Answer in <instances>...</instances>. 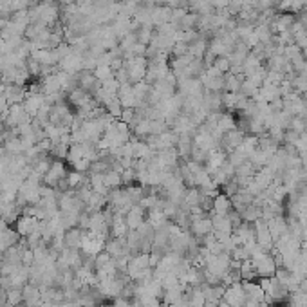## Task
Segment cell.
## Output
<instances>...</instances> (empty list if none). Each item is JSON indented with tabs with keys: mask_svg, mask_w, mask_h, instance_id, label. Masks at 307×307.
Listing matches in <instances>:
<instances>
[{
	"mask_svg": "<svg viewBox=\"0 0 307 307\" xmlns=\"http://www.w3.org/2000/svg\"><path fill=\"white\" fill-rule=\"evenodd\" d=\"M303 118H305V119H307V108H305V112H303Z\"/></svg>",
	"mask_w": 307,
	"mask_h": 307,
	"instance_id": "8d00e7d4",
	"label": "cell"
},
{
	"mask_svg": "<svg viewBox=\"0 0 307 307\" xmlns=\"http://www.w3.org/2000/svg\"><path fill=\"white\" fill-rule=\"evenodd\" d=\"M73 170H76V172H81V173H85V172H89V168H91V161L89 159H80V161H76V163H73Z\"/></svg>",
	"mask_w": 307,
	"mask_h": 307,
	"instance_id": "d6a6232c",
	"label": "cell"
},
{
	"mask_svg": "<svg viewBox=\"0 0 307 307\" xmlns=\"http://www.w3.org/2000/svg\"><path fill=\"white\" fill-rule=\"evenodd\" d=\"M300 163H302V168H307V152H298Z\"/></svg>",
	"mask_w": 307,
	"mask_h": 307,
	"instance_id": "e575fe53",
	"label": "cell"
},
{
	"mask_svg": "<svg viewBox=\"0 0 307 307\" xmlns=\"http://www.w3.org/2000/svg\"><path fill=\"white\" fill-rule=\"evenodd\" d=\"M60 69L65 71V73H69V74L81 73V71L85 69V67H83V54L73 51L69 56H65L63 60L60 61Z\"/></svg>",
	"mask_w": 307,
	"mask_h": 307,
	"instance_id": "8992f818",
	"label": "cell"
},
{
	"mask_svg": "<svg viewBox=\"0 0 307 307\" xmlns=\"http://www.w3.org/2000/svg\"><path fill=\"white\" fill-rule=\"evenodd\" d=\"M43 103H46L43 94H29V92H27V96H26V100H24L22 107H24V111L31 116V118H35L36 112L43 107Z\"/></svg>",
	"mask_w": 307,
	"mask_h": 307,
	"instance_id": "5bb4252c",
	"label": "cell"
},
{
	"mask_svg": "<svg viewBox=\"0 0 307 307\" xmlns=\"http://www.w3.org/2000/svg\"><path fill=\"white\" fill-rule=\"evenodd\" d=\"M114 258H112V255L108 253V251H100V253L94 257V269H101L105 268V266L108 264V262H112Z\"/></svg>",
	"mask_w": 307,
	"mask_h": 307,
	"instance_id": "f1b7e54d",
	"label": "cell"
},
{
	"mask_svg": "<svg viewBox=\"0 0 307 307\" xmlns=\"http://www.w3.org/2000/svg\"><path fill=\"white\" fill-rule=\"evenodd\" d=\"M302 56H303V60L307 61V47H305V49H302Z\"/></svg>",
	"mask_w": 307,
	"mask_h": 307,
	"instance_id": "d590c367",
	"label": "cell"
},
{
	"mask_svg": "<svg viewBox=\"0 0 307 307\" xmlns=\"http://www.w3.org/2000/svg\"><path fill=\"white\" fill-rule=\"evenodd\" d=\"M67 165L63 163V159H53V165H51L49 172L43 176V184L51 186V188H56V184L60 183L61 179L67 177Z\"/></svg>",
	"mask_w": 307,
	"mask_h": 307,
	"instance_id": "6da1fadb",
	"label": "cell"
},
{
	"mask_svg": "<svg viewBox=\"0 0 307 307\" xmlns=\"http://www.w3.org/2000/svg\"><path fill=\"white\" fill-rule=\"evenodd\" d=\"M213 213L217 215H228L231 210H233V204H231V199L226 195V193L219 192L217 197H213Z\"/></svg>",
	"mask_w": 307,
	"mask_h": 307,
	"instance_id": "2e32d148",
	"label": "cell"
},
{
	"mask_svg": "<svg viewBox=\"0 0 307 307\" xmlns=\"http://www.w3.org/2000/svg\"><path fill=\"white\" fill-rule=\"evenodd\" d=\"M125 221H127V226L128 230H139L143 224L146 223V217H145V210H143L139 204L132 206V210L125 215Z\"/></svg>",
	"mask_w": 307,
	"mask_h": 307,
	"instance_id": "4fadbf2b",
	"label": "cell"
},
{
	"mask_svg": "<svg viewBox=\"0 0 307 307\" xmlns=\"http://www.w3.org/2000/svg\"><path fill=\"white\" fill-rule=\"evenodd\" d=\"M0 276H2V275H0Z\"/></svg>",
	"mask_w": 307,
	"mask_h": 307,
	"instance_id": "74e56055",
	"label": "cell"
},
{
	"mask_svg": "<svg viewBox=\"0 0 307 307\" xmlns=\"http://www.w3.org/2000/svg\"><path fill=\"white\" fill-rule=\"evenodd\" d=\"M213 67L221 71L223 74H228L231 71V63H230V58L228 56H217L213 61Z\"/></svg>",
	"mask_w": 307,
	"mask_h": 307,
	"instance_id": "f546056e",
	"label": "cell"
},
{
	"mask_svg": "<svg viewBox=\"0 0 307 307\" xmlns=\"http://www.w3.org/2000/svg\"><path fill=\"white\" fill-rule=\"evenodd\" d=\"M27 96V89L22 87V85H15V83H8L4 89V98L8 101V105H20L24 103Z\"/></svg>",
	"mask_w": 307,
	"mask_h": 307,
	"instance_id": "ba28073f",
	"label": "cell"
},
{
	"mask_svg": "<svg viewBox=\"0 0 307 307\" xmlns=\"http://www.w3.org/2000/svg\"><path fill=\"white\" fill-rule=\"evenodd\" d=\"M36 228H38V219H36V217H33V215L22 213L18 219L15 221V231L22 238L29 237V235L33 233Z\"/></svg>",
	"mask_w": 307,
	"mask_h": 307,
	"instance_id": "5b68a950",
	"label": "cell"
},
{
	"mask_svg": "<svg viewBox=\"0 0 307 307\" xmlns=\"http://www.w3.org/2000/svg\"><path fill=\"white\" fill-rule=\"evenodd\" d=\"M22 293H24V303H26V307H38L40 303H42V291H40V286L27 282V284L22 288Z\"/></svg>",
	"mask_w": 307,
	"mask_h": 307,
	"instance_id": "9c48e42d",
	"label": "cell"
},
{
	"mask_svg": "<svg viewBox=\"0 0 307 307\" xmlns=\"http://www.w3.org/2000/svg\"><path fill=\"white\" fill-rule=\"evenodd\" d=\"M190 235L195 238H203L206 235H211L213 233V224H211V219L208 215L204 217H195L192 219V224H190Z\"/></svg>",
	"mask_w": 307,
	"mask_h": 307,
	"instance_id": "277c9868",
	"label": "cell"
},
{
	"mask_svg": "<svg viewBox=\"0 0 307 307\" xmlns=\"http://www.w3.org/2000/svg\"><path fill=\"white\" fill-rule=\"evenodd\" d=\"M20 238H22V237H20L15 230H11V228L4 230L2 233H0V253H4L8 248H11V246L18 244Z\"/></svg>",
	"mask_w": 307,
	"mask_h": 307,
	"instance_id": "e0dca14e",
	"label": "cell"
},
{
	"mask_svg": "<svg viewBox=\"0 0 307 307\" xmlns=\"http://www.w3.org/2000/svg\"><path fill=\"white\" fill-rule=\"evenodd\" d=\"M242 80H244L242 74H233V73L224 74V92H238L240 91Z\"/></svg>",
	"mask_w": 307,
	"mask_h": 307,
	"instance_id": "d6986e66",
	"label": "cell"
},
{
	"mask_svg": "<svg viewBox=\"0 0 307 307\" xmlns=\"http://www.w3.org/2000/svg\"><path fill=\"white\" fill-rule=\"evenodd\" d=\"M255 269H257L258 278H269V276H275L276 271V264L275 258H273L271 253H266L264 257H260L258 260H253Z\"/></svg>",
	"mask_w": 307,
	"mask_h": 307,
	"instance_id": "52a82bcc",
	"label": "cell"
},
{
	"mask_svg": "<svg viewBox=\"0 0 307 307\" xmlns=\"http://www.w3.org/2000/svg\"><path fill=\"white\" fill-rule=\"evenodd\" d=\"M6 302L11 303V305L18 307L24 303V293H22V288H11L6 291Z\"/></svg>",
	"mask_w": 307,
	"mask_h": 307,
	"instance_id": "cb8c5ba5",
	"label": "cell"
},
{
	"mask_svg": "<svg viewBox=\"0 0 307 307\" xmlns=\"http://www.w3.org/2000/svg\"><path fill=\"white\" fill-rule=\"evenodd\" d=\"M223 300L226 303H230V307H244L248 298H246V291L242 288V282H237V284L224 289Z\"/></svg>",
	"mask_w": 307,
	"mask_h": 307,
	"instance_id": "7a4b0ae2",
	"label": "cell"
},
{
	"mask_svg": "<svg viewBox=\"0 0 307 307\" xmlns=\"http://www.w3.org/2000/svg\"><path fill=\"white\" fill-rule=\"evenodd\" d=\"M217 128L221 132H228V130H233L237 128V119L231 116V112H221V118H219V123H217Z\"/></svg>",
	"mask_w": 307,
	"mask_h": 307,
	"instance_id": "44dd1931",
	"label": "cell"
},
{
	"mask_svg": "<svg viewBox=\"0 0 307 307\" xmlns=\"http://www.w3.org/2000/svg\"><path fill=\"white\" fill-rule=\"evenodd\" d=\"M101 87H103L107 92H111V94H118V91H119V81L116 80V78H108V80L101 81Z\"/></svg>",
	"mask_w": 307,
	"mask_h": 307,
	"instance_id": "4dcf8cb0",
	"label": "cell"
},
{
	"mask_svg": "<svg viewBox=\"0 0 307 307\" xmlns=\"http://www.w3.org/2000/svg\"><path fill=\"white\" fill-rule=\"evenodd\" d=\"M85 173L81 172H76V170H71L69 173H67V183H69V188L71 190H78L81 186V184L85 183Z\"/></svg>",
	"mask_w": 307,
	"mask_h": 307,
	"instance_id": "d4e9b609",
	"label": "cell"
},
{
	"mask_svg": "<svg viewBox=\"0 0 307 307\" xmlns=\"http://www.w3.org/2000/svg\"><path fill=\"white\" fill-rule=\"evenodd\" d=\"M240 278L242 280H255V278H258L257 269H255V264L251 258L240 262Z\"/></svg>",
	"mask_w": 307,
	"mask_h": 307,
	"instance_id": "7402d4cb",
	"label": "cell"
},
{
	"mask_svg": "<svg viewBox=\"0 0 307 307\" xmlns=\"http://www.w3.org/2000/svg\"><path fill=\"white\" fill-rule=\"evenodd\" d=\"M128 231H130V230H128V226H127L125 215L114 211V215H112V221H111V237L125 238L128 235Z\"/></svg>",
	"mask_w": 307,
	"mask_h": 307,
	"instance_id": "8fae6325",
	"label": "cell"
},
{
	"mask_svg": "<svg viewBox=\"0 0 307 307\" xmlns=\"http://www.w3.org/2000/svg\"><path fill=\"white\" fill-rule=\"evenodd\" d=\"M268 228H269V233H271L273 240H278L282 235H286L289 231V226H288V219H284V215H276L273 219H269L268 223Z\"/></svg>",
	"mask_w": 307,
	"mask_h": 307,
	"instance_id": "30bf717a",
	"label": "cell"
},
{
	"mask_svg": "<svg viewBox=\"0 0 307 307\" xmlns=\"http://www.w3.org/2000/svg\"><path fill=\"white\" fill-rule=\"evenodd\" d=\"M85 231H87V230H81V228H78V226L71 228V230H65V235H63V240H65V248L80 250Z\"/></svg>",
	"mask_w": 307,
	"mask_h": 307,
	"instance_id": "9a60e30c",
	"label": "cell"
},
{
	"mask_svg": "<svg viewBox=\"0 0 307 307\" xmlns=\"http://www.w3.org/2000/svg\"><path fill=\"white\" fill-rule=\"evenodd\" d=\"M22 264L31 268V266L35 264V251L31 250V248H24L22 251Z\"/></svg>",
	"mask_w": 307,
	"mask_h": 307,
	"instance_id": "1f68e13d",
	"label": "cell"
},
{
	"mask_svg": "<svg viewBox=\"0 0 307 307\" xmlns=\"http://www.w3.org/2000/svg\"><path fill=\"white\" fill-rule=\"evenodd\" d=\"M242 288L246 291V298L248 302H253V303H262L264 302V291H262L260 284L255 280H242Z\"/></svg>",
	"mask_w": 307,
	"mask_h": 307,
	"instance_id": "7c38bea8",
	"label": "cell"
},
{
	"mask_svg": "<svg viewBox=\"0 0 307 307\" xmlns=\"http://www.w3.org/2000/svg\"><path fill=\"white\" fill-rule=\"evenodd\" d=\"M139 303H141V307H163L159 298H154V296H146V298L139 300Z\"/></svg>",
	"mask_w": 307,
	"mask_h": 307,
	"instance_id": "836d02e7",
	"label": "cell"
},
{
	"mask_svg": "<svg viewBox=\"0 0 307 307\" xmlns=\"http://www.w3.org/2000/svg\"><path fill=\"white\" fill-rule=\"evenodd\" d=\"M85 143H71L69 145V152H67V163L73 165V163L80 161V159L85 158Z\"/></svg>",
	"mask_w": 307,
	"mask_h": 307,
	"instance_id": "ffe728a7",
	"label": "cell"
},
{
	"mask_svg": "<svg viewBox=\"0 0 307 307\" xmlns=\"http://www.w3.org/2000/svg\"><path fill=\"white\" fill-rule=\"evenodd\" d=\"M244 132L238 130V128H233V130H228L223 134V138H221L219 141V148L224 150L226 154H230L231 150L238 148V146L242 145V139H244Z\"/></svg>",
	"mask_w": 307,
	"mask_h": 307,
	"instance_id": "3957f363",
	"label": "cell"
},
{
	"mask_svg": "<svg viewBox=\"0 0 307 307\" xmlns=\"http://www.w3.org/2000/svg\"><path fill=\"white\" fill-rule=\"evenodd\" d=\"M98 81H105L108 78H114V71L111 69V65H96V69L92 71Z\"/></svg>",
	"mask_w": 307,
	"mask_h": 307,
	"instance_id": "4316f807",
	"label": "cell"
},
{
	"mask_svg": "<svg viewBox=\"0 0 307 307\" xmlns=\"http://www.w3.org/2000/svg\"><path fill=\"white\" fill-rule=\"evenodd\" d=\"M255 172H257V168L250 161H244L242 165H238L235 168V177L237 179H251L255 176Z\"/></svg>",
	"mask_w": 307,
	"mask_h": 307,
	"instance_id": "603a6c76",
	"label": "cell"
},
{
	"mask_svg": "<svg viewBox=\"0 0 307 307\" xmlns=\"http://www.w3.org/2000/svg\"><path fill=\"white\" fill-rule=\"evenodd\" d=\"M103 108L107 111V114H111L112 118H116V119H119V116H121V112H123V105H121V101H119L118 96L112 98V100L108 101Z\"/></svg>",
	"mask_w": 307,
	"mask_h": 307,
	"instance_id": "484cf974",
	"label": "cell"
},
{
	"mask_svg": "<svg viewBox=\"0 0 307 307\" xmlns=\"http://www.w3.org/2000/svg\"><path fill=\"white\" fill-rule=\"evenodd\" d=\"M103 181H105V186L108 190H114V188H121L123 186V179H121V172L118 170L111 168L103 173Z\"/></svg>",
	"mask_w": 307,
	"mask_h": 307,
	"instance_id": "ac0fdd59",
	"label": "cell"
},
{
	"mask_svg": "<svg viewBox=\"0 0 307 307\" xmlns=\"http://www.w3.org/2000/svg\"><path fill=\"white\" fill-rule=\"evenodd\" d=\"M161 286H163V291H166V289L177 288V286H179V276H177L173 271L166 273V275L161 278Z\"/></svg>",
	"mask_w": 307,
	"mask_h": 307,
	"instance_id": "83f0119b",
	"label": "cell"
}]
</instances>
